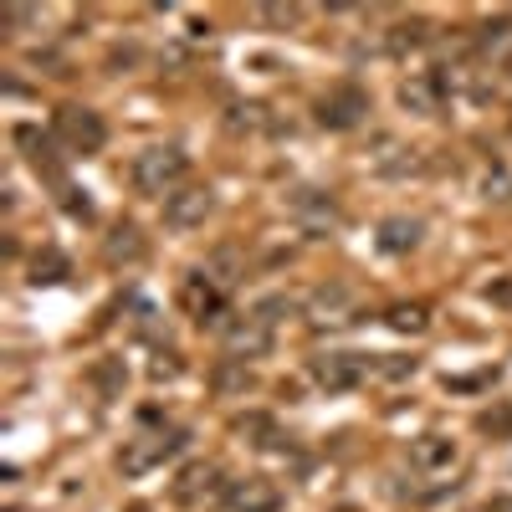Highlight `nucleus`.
Listing matches in <instances>:
<instances>
[{
    "label": "nucleus",
    "instance_id": "nucleus-1",
    "mask_svg": "<svg viewBox=\"0 0 512 512\" xmlns=\"http://www.w3.org/2000/svg\"><path fill=\"white\" fill-rule=\"evenodd\" d=\"M185 175H190V154L175 149V144H154V149L134 154V164H128L134 190L139 195H154V200H169L175 190H185Z\"/></svg>",
    "mask_w": 512,
    "mask_h": 512
},
{
    "label": "nucleus",
    "instance_id": "nucleus-2",
    "mask_svg": "<svg viewBox=\"0 0 512 512\" xmlns=\"http://www.w3.org/2000/svg\"><path fill=\"white\" fill-rule=\"evenodd\" d=\"M226 297H231V287L210 272L205 262L200 267H190L185 272V287H180V303H185V313L200 323V328H226Z\"/></svg>",
    "mask_w": 512,
    "mask_h": 512
},
{
    "label": "nucleus",
    "instance_id": "nucleus-3",
    "mask_svg": "<svg viewBox=\"0 0 512 512\" xmlns=\"http://www.w3.org/2000/svg\"><path fill=\"white\" fill-rule=\"evenodd\" d=\"M180 451H185V431H175V425H164V431H139L134 441H123L118 472L123 477H144V472H154L159 461L180 456Z\"/></svg>",
    "mask_w": 512,
    "mask_h": 512
},
{
    "label": "nucleus",
    "instance_id": "nucleus-4",
    "mask_svg": "<svg viewBox=\"0 0 512 512\" xmlns=\"http://www.w3.org/2000/svg\"><path fill=\"white\" fill-rule=\"evenodd\" d=\"M272 338H277V323L262 313V308H251L241 318H226L221 328V344H226V359L231 364H246V359H262L272 349Z\"/></svg>",
    "mask_w": 512,
    "mask_h": 512
},
{
    "label": "nucleus",
    "instance_id": "nucleus-5",
    "mask_svg": "<svg viewBox=\"0 0 512 512\" xmlns=\"http://www.w3.org/2000/svg\"><path fill=\"white\" fill-rule=\"evenodd\" d=\"M52 134L72 149V154H98L108 144V123L93 113V108H82V103H62L57 118H52Z\"/></svg>",
    "mask_w": 512,
    "mask_h": 512
},
{
    "label": "nucleus",
    "instance_id": "nucleus-6",
    "mask_svg": "<svg viewBox=\"0 0 512 512\" xmlns=\"http://www.w3.org/2000/svg\"><path fill=\"white\" fill-rule=\"evenodd\" d=\"M369 369H374V364H369L364 354H338V349L308 359L313 384H318V390H328V395H349V390H359V384L369 379Z\"/></svg>",
    "mask_w": 512,
    "mask_h": 512
},
{
    "label": "nucleus",
    "instance_id": "nucleus-7",
    "mask_svg": "<svg viewBox=\"0 0 512 512\" xmlns=\"http://www.w3.org/2000/svg\"><path fill=\"white\" fill-rule=\"evenodd\" d=\"M364 318V303L349 282H323L313 297H308V323L313 328H349Z\"/></svg>",
    "mask_w": 512,
    "mask_h": 512
},
{
    "label": "nucleus",
    "instance_id": "nucleus-8",
    "mask_svg": "<svg viewBox=\"0 0 512 512\" xmlns=\"http://www.w3.org/2000/svg\"><path fill=\"white\" fill-rule=\"evenodd\" d=\"M313 118L323 128H333V134H349V128H359L369 118V93L354 88V82H338V88H328L313 108Z\"/></svg>",
    "mask_w": 512,
    "mask_h": 512
},
{
    "label": "nucleus",
    "instance_id": "nucleus-9",
    "mask_svg": "<svg viewBox=\"0 0 512 512\" xmlns=\"http://www.w3.org/2000/svg\"><path fill=\"white\" fill-rule=\"evenodd\" d=\"M287 497L267 477H236L221 487V512H282Z\"/></svg>",
    "mask_w": 512,
    "mask_h": 512
},
{
    "label": "nucleus",
    "instance_id": "nucleus-10",
    "mask_svg": "<svg viewBox=\"0 0 512 512\" xmlns=\"http://www.w3.org/2000/svg\"><path fill=\"white\" fill-rule=\"evenodd\" d=\"M446 93H451L446 67H436V72H410V77L400 82V108L415 113V118H436L441 103H446Z\"/></svg>",
    "mask_w": 512,
    "mask_h": 512
},
{
    "label": "nucleus",
    "instance_id": "nucleus-11",
    "mask_svg": "<svg viewBox=\"0 0 512 512\" xmlns=\"http://www.w3.org/2000/svg\"><path fill=\"white\" fill-rule=\"evenodd\" d=\"M210 210H216V190L210 185H185V190H175L164 200V226L169 231H200Z\"/></svg>",
    "mask_w": 512,
    "mask_h": 512
},
{
    "label": "nucleus",
    "instance_id": "nucleus-12",
    "mask_svg": "<svg viewBox=\"0 0 512 512\" xmlns=\"http://www.w3.org/2000/svg\"><path fill=\"white\" fill-rule=\"evenodd\" d=\"M287 210H292V221L303 226L308 236H328L338 221H344V210H338V200L328 190H292Z\"/></svg>",
    "mask_w": 512,
    "mask_h": 512
},
{
    "label": "nucleus",
    "instance_id": "nucleus-13",
    "mask_svg": "<svg viewBox=\"0 0 512 512\" xmlns=\"http://www.w3.org/2000/svg\"><path fill=\"white\" fill-rule=\"evenodd\" d=\"M456 461H461V446H456L451 436H420V441L410 446V466H415V472H425V477L451 472Z\"/></svg>",
    "mask_w": 512,
    "mask_h": 512
},
{
    "label": "nucleus",
    "instance_id": "nucleus-14",
    "mask_svg": "<svg viewBox=\"0 0 512 512\" xmlns=\"http://www.w3.org/2000/svg\"><path fill=\"white\" fill-rule=\"evenodd\" d=\"M477 57L487 67H512V16H492L477 26Z\"/></svg>",
    "mask_w": 512,
    "mask_h": 512
},
{
    "label": "nucleus",
    "instance_id": "nucleus-15",
    "mask_svg": "<svg viewBox=\"0 0 512 512\" xmlns=\"http://www.w3.org/2000/svg\"><path fill=\"white\" fill-rule=\"evenodd\" d=\"M16 144L26 149V159H31L36 175H47L52 185H62V159L52 154V139H47V134H36L31 123H21V128H16ZM62 190H67V185H62Z\"/></svg>",
    "mask_w": 512,
    "mask_h": 512
},
{
    "label": "nucleus",
    "instance_id": "nucleus-16",
    "mask_svg": "<svg viewBox=\"0 0 512 512\" xmlns=\"http://www.w3.org/2000/svg\"><path fill=\"white\" fill-rule=\"evenodd\" d=\"M425 41H431V21L410 16V21H395L390 31H384V52H390V57H405V52H420Z\"/></svg>",
    "mask_w": 512,
    "mask_h": 512
},
{
    "label": "nucleus",
    "instance_id": "nucleus-17",
    "mask_svg": "<svg viewBox=\"0 0 512 512\" xmlns=\"http://www.w3.org/2000/svg\"><path fill=\"white\" fill-rule=\"evenodd\" d=\"M420 246V221L415 216H390L379 226V251H390V256H405Z\"/></svg>",
    "mask_w": 512,
    "mask_h": 512
},
{
    "label": "nucleus",
    "instance_id": "nucleus-18",
    "mask_svg": "<svg viewBox=\"0 0 512 512\" xmlns=\"http://www.w3.org/2000/svg\"><path fill=\"white\" fill-rule=\"evenodd\" d=\"M144 236H139V226H118L108 241H103V256L113 267H134V262H144Z\"/></svg>",
    "mask_w": 512,
    "mask_h": 512
},
{
    "label": "nucleus",
    "instance_id": "nucleus-19",
    "mask_svg": "<svg viewBox=\"0 0 512 512\" xmlns=\"http://www.w3.org/2000/svg\"><path fill=\"white\" fill-rule=\"evenodd\" d=\"M482 200H492V205H512V164H507V159H497L487 175H482Z\"/></svg>",
    "mask_w": 512,
    "mask_h": 512
},
{
    "label": "nucleus",
    "instance_id": "nucleus-20",
    "mask_svg": "<svg viewBox=\"0 0 512 512\" xmlns=\"http://www.w3.org/2000/svg\"><path fill=\"white\" fill-rule=\"evenodd\" d=\"M384 323H390L395 333H425L431 328V313H425V303H400V308H390Z\"/></svg>",
    "mask_w": 512,
    "mask_h": 512
},
{
    "label": "nucleus",
    "instance_id": "nucleus-21",
    "mask_svg": "<svg viewBox=\"0 0 512 512\" xmlns=\"http://www.w3.org/2000/svg\"><path fill=\"white\" fill-rule=\"evenodd\" d=\"M216 477H221L216 466H190V472L180 477V487H175V497H180V502H195V497H200V487H205V492L216 487Z\"/></svg>",
    "mask_w": 512,
    "mask_h": 512
},
{
    "label": "nucleus",
    "instance_id": "nucleus-22",
    "mask_svg": "<svg viewBox=\"0 0 512 512\" xmlns=\"http://www.w3.org/2000/svg\"><path fill=\"white\" fill-rule=\"evenodd\" d=\"M231 128H246V134L267 128V108H262V103H236V108H231Z\"/></svg>",
    "mask_w": 512,
    "mask_h": 512
},
{
    "label": "nucleus",
    "instance_id": "nucleus-23",
    "mask_svg": "<svg viewBox=\"0 0 512 512\" xmlns=\"http://www.w3.org/2000/svg\"><path fill=\"white\" fill-rule=\"evenodd\" d=\"M256 21H267V26H297V21H303V6H256Z\"/></svg>",
    "mask_w": 512,
    "mask_h": 512
},
{
    "label": "nucleus",
    "instance_id": "nucleus-24",
    "mask_svg": "<svg viewBox=\"0 0 512 512\" xmlns=\"http://www.w3.org/2000/svg\"><path fill=\"white\" fill-rule=\"evenodd\" d=\"M62 272H67V262H62L57 251H47V256H36V277L31 282H57Z\"/></svg>",
    "mask_w": 512,
    "mask_h": 512
},
{
    "label": "nucleus",
    "instance_id": "nucleus-25",
    "mask_svg": "<svg viewBox=\"0 0 512 512\" xmlns=\"http://www.w3.org/2000/svg\"><path fill=\"white\" fill-rule=\"evenodd\" d=\"M374 374H384V379H405V374H415V359H400V354H384V359L374 364Z\"/></svg>",
    "mask_w": 512,
    "mask_h": 512
},
{
    "label": "nucleus",
    "instance_id": "nucleus-26",
    "mask_svg": "<svg viewBox=\"0 0 512 512\" xmlns=\"http://www.w3.org/2000/svg\"><path fill=\"white\" fill-rule=\"evenodd\" d=\"M98 384H103V390H108V395H118V384H123V374H118V364H103V369H98Z\"/></svg>",
    "mask_w": 512,
    "mask_h": 512
},
{
    "label": "nucleus",
    "instance_id": "nucleus-27",
    "mask_svg": "<svg viewBox=\"0 0 512 512\" xmlns=\"http://www.w3.org/2000/svg\"><path fill=\"white\" fill-rule=\"evenodd\" d=\"M180 374V359L175 354H159V364H154V379H175Z\"/></svg>",
    "mask_w": 512,
    "mask_h": 512
}]
</instances>
